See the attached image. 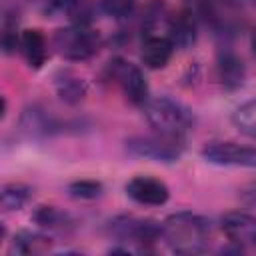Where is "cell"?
<instances>
[{"instance_id": "603a6c76", "label": "cell", "mask_w": 256, "mask_h": 256, "mask_svg": "<svg viewBox=\"0 0 256 256\" xmlns=\"http://www.w3.org/2000/svg\"><path fill=\"white\" fill-rule=\"evenodd\" d=\"M252 50H254V54H256V32L252 34Z\"/></svg>"}, {"instance_id": "9c48e42d", "label": "cell", "mask_w": 256, "mask_h": 256, "mask_svg": "<svg viewBox=\"0 0 256 256\" xmlns=\"http://www.w3.org/2000/svg\"><path fill=\"white\" fill-rule=\"evenodd\" d=\"M114 234L120 238L136 240V242H152L162 234V226H156L150 220H138V218H118L112 222Z\"/></svg>"}, {"instance_id": "ba28073f", "label": "cell", "mask_w": 256, "mask_h": 256, "mask_svg": "<svg viewBox=\"0 0 256 256\" xmlns=\"http://www.w3.org/2000/svg\"><path fill=\"white\" fill-rule=\"evenodd\" d=\"M126 194L144 206H160L168 200L170 192L168 186L158 180V178H150V176H136L126 184Z\"/></svg>"}, {"instance_id": "44dd1931", "label": "cell", "mask_w": 256, "mask_h": 256, "mask_svg": "<svg viewBox=\"0 0 256 256\" xmlns=\"http://www.w3.org/2000/svg\"><path fill=\"white\" fill-rule=\"evenodd\" d=\"M240 196H242L244 202H248V204H256V180L250 182V184H246V186L242 188Z\"/></svg>"}, {"instance_id": "7402d4cb", "label": "cell", "mask_w": 256, "mask_h": 256, "mask_svg": "<svg viewBox=\"0 0 256 256\" xmlns=\"http://www.w3.org/2000/svg\"><path fill=\"white\" fill-rule=\"evenodd\" d=\"M52 2V6H56V8H66V6H72L76 0H50Z\"/></svg>"}, {"instance_id": "52a82bcc", "label": "cell", "mask_w": 256, "mask_h": 256, "mask_svg": "<svg viewBox=\"0 0 256 256\" xmlns=\"http://www.w3.org/2000/svg\"><path fill=\"white\" fill-rule=\"evenodd\" d=\"M222 232L236 246H256V216L248 212H228L220 220Z\"/></svg>"}, {"instance_id": "9a60e30c", "label": "cell", "mask_w": 256, "mask_h": 256, "mask_svg": "<svg viewBox=\"0 0 256 256\" xmlns=\"http://www.w3.org/2000/svg\"><path fill=\"white\" fill-rule=\"evenodd\" d=\"M232 122L242 134L256 138V98L238 106L236 112L232 114Z\"/></svg>"}, {"instance_id": "ac0fdd59", "label": "cell", "mask_w": 256, "mask_h": 256, "mask_svg": "<svg viewBox=\"0 0 256 256\" xmlns=\"http://www.w3.org/2000/svg\"><path fill=\"white\" fill-rule=\"evenodd\" d=\"M68 192L74 198H96V196H100L102 186L98 182H94V180H80V182L70 184Z\"/></svg>"}, {"instance_id": "ffe728a7", "label": "cell", "mask_w": 256, "mask_h": 256, "mask_svg": "<svg viewBox=\"0 0 256 256\" xmlns=\"http://www.w3.org/2000/svg\"><path fill=\"white\" fill-rule=\"evenodd\" d=\"M58 220H60V214L54 208H46L44 206V208H40L36 212V222L42 224V226H56Z\"/></svg>"}, {"instance_id": "5b68a950", "label": "cell", "mask_w": 256, "mask_h": 256, "mask_svg": "<svg viewBox=\"0 0 256 256\" xmlns=\"http://www.w3.org/2000/svg\"><path fill=\"white\" fill-rule=\"evenodd\" d=\"M202 156L216 166L256 168V148L236 142H210L202 148Z\"/></svg>"}, {"instance_id": "2e32d148", "label": "cell", "mask_w": 256, "mask_h": 256, "mask_svg": "<svg viewBox=\"0 0 256 256\" xmlns=\"http://www.w3.org/2000/svg\"><path fill=\"white\" fill-rule=\"evenodd\" d=\"M14 248L22 254H36V252H44L50 246V238L40 236V234H30V232H22L14 238Z\"/></svg>"}, {"instance_id": "4fadbf2b", "label": "cell", "mask_w": 256, "mask_h": 256, "mask_svg": "<svg viewBox=\"0 0 256 256\" xmlns=\"http://www.w3.org/2000/svg\"><path fill=\"white\" fill-rule=\"evenodd\" d=\"M218 76L226 88H238L244 82V64L234 54H224L218 62Z\"/></svg>"}, {"instance_id": "3957f363", "label": "cell", "mask_w": 256, "mask_h": 256, "mask_svg": "<svg viewBox=\"0 0 256 256\" xmlns=\"http://www.w3.org/2000/svg\"><path fill=\"white\" fill-rule=\"evenodd\" d=\"M126 150L132 156L154 162H174L182 154V140L168 136H132L126 140Z\"/></svg>"}, {"instance_id": "8992f818", "label": "cell", "mask_w": 256, "mask_h": 256, "mask_svg": "<svg viewBox=\"0 0 256 256\" xmlns=\"http://www.w3.org/2000/svg\"><path fill=\"white\" fill-rule=\"evenodd\" d=\"M110 70H112V76L116 78V82L120 84L124 96L132 104L142 106L148 102V84H146V78L140 72V68L128 64L124 60H114V62H110Z\"/></svg>"}, {"instance_id": "6da1fadb", "label": "cell", "mask_w": 256, "mask_h": 256, "mask_svg": "<svg viewBox=\"0 0 256 256\" xmlns=\"http://www.w3.org/2000/svg\"><path fill=\"white\" fill-rule=\"evenodd\" d=\"M162 236L172 250L180 254H198L208 248L210 226L198 214L178 212L164 220Z\"/></svg>"}, {"instance_id": "7c38bea8", "label": "cell", "mask_w": 256, "mask_h": 256, "mask_svg": "<svg viewBox=\"0 0 256 256\" xmlns=\"http://www.w3.org/2000/svg\"><path fill=\"white\" fill-rule=\"evenodd\" d=\"M196 38V24L188 12H180L170 24V40L174 46L186 48Z\"/></svg>"}, {"instance_id": "5bb4252c", "label": "cell", "mask_w": 256, "mask_h": 256, "mask_svg": "<svg viewBox=\"0 0 256 256\" xmlns=\"http://www.w3.org/2000/svg\"><path fill=\"white\" fill-rule=\"evenodd\" d=\"M56 90H58V96L70 104H76L86 96V84L70 72L56 76Z\"/></svg>"}, {"instance_id": "e0dca14e", "label": "cell", "mask_w": 256, "mask_h": 256, "mask_svg": "<svg viewBox=\"0 0 256 256\" xmlns=\"http://www.w3.org/2000/svg\"><path fill=\"white\" fill-rule=\"evenodd\" d=\"M30 196V190L26 186H20V184H10V186H4L2 190V208L6 212L10 210H18L26 204Z\"/></svg>"}, {"instance_id": "7a4b0ae2", "label": "cell", "mask_w": 256, "mask_h": 256, "mask_svg": "<svg viewBox=\"0 0 256 256\" xmlns=\"http://www.w3.org/2000/svg\"><path fill=\"white\" fill-rule=\"evenodd\" d=\"M144 114L148 124L162 136L182 140L196 124L194 112L178 100L168 96L152 98L144 104Z\"/></svg>"}, {"instance_id": "277c9868", "label": "cell", "mask_w": 256, "mask_h": 256, "mask_svg": "<svg viewBox=\"0 0 256 256\" xmlns=\"http://www.w3.org/2000/svg\"><path fill=\"white\" fill-rule=\"evenodd\" d=\"M54 46L68 60H86V58H90L92 54L98 52L100 38H98L96 32H92L88 28H82V26L66 28V30L56 32Z\"/></svg>"}, {"instance_id": "8fae6325", "label": "cell", "mask_w": 256, "mask_h": 256, "mask_svg": "<svg viewBox=\"0 0 256 256\" xmlns=\"http://www.w3.org/2000/svg\"><path fill=\"white\" fill-rule=\"evenodd\" d=\"M22 50L26 54V60L30 62V66L40 68L46 60V40L44 34L36 28L32 30H24L22 32Z\"/></svg>"}, {"instance_id": "d6986e66", "label": "cell", "mask_w": 256, "mask_h": 256, "mask_svg": "<svg viewBox=\"0 0 256 256\" xmlns=\"http://www.w3.org/2000/svg\"><path fill=\"white\" fill-rule=\"evenodd\" d=\"M100 4L106 14L114 16V18H122L132 12L136 0H100Z\"/></svg>"}, {"instance_id": "30bf717a", "label": "cell", "mask_w": 256, "mask_h": 256, "mask_svg": "<svg viewBox=\"0 0 256 256\" xmlns=\"http://www.w3.org/2000/svg\"><path fill=\"white\" fill-rule=\"evenodd\" d=\"M174 52V44L170 38H162V36H150L144 40L142 44V60L148 68L158 70L164 68Z\"/></svg>"}]
</instances>
